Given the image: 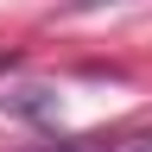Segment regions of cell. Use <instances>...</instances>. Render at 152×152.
<instances>
[{
    "label": "cell",
    "mask_w": 152,
    "mask_h": 152,
    "mask_svg": "<svg viewBox=\"0 0 152 152\" xmlns=\"http://www.w3.org/2000/svg\"><path fill=\"white\" fill-rule=\"evenodd\" d=\"M45 152H152V133H95V140H57Z\"/></svg>",
    "instance_id": "obj_1"
},
{
    "label": "cell",
    "mask_w": 152,
    "mask_h": 152,
    "mask_svg": "<svg viewBox=\"0 0 152 152\" xmlns=\"http://www.w3.org/2000/svg\"><path fill=\"white\" fill-rule=\"evenodd\" d=\"M76 13H95V7H121V0H70Z\"/></svg>",
    "instance_id": "obj_3"
},
{
    "label": "cell",
    "mask_w": 152,
    "mask_h": 152,
    "mask_svg": "<svg viewBox=\"0 0 152 152\" xmlns=\"http://www.w3.org/2000/svg\"><path fill=\"white\" fill-rule=\"evenodd\" d=\"M0 108L26 114V121H51V114H57V95L51 89H13V95H0Z\"/></svg>",
    "instance_id": "obj_2"
}]
</instances>
